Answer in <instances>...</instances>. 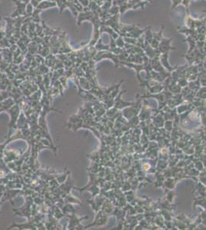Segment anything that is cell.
I'll list each match as a JSON object with an SVG mask.
<instances>
[{"instance_id": "obj_4", "label": "cell", "mask_w": 206, "mask_h": 230, "mask_svg": "<svg viewBox=\"0 0 206 230\" xmlns=\"http://www.w3.org/2000/svg\"><path fill=\"white\" fill-rule=\"evenodd\" d=\"M164 28H165V25L162 24V28H161L159 32L152 33V35H153L152 40L151 43H150V46H151L152 48H153L154 49H157L158 47H159V42H160L161 39H162V33H163Z\"/></svg>"}, {"instance_id": "obj_3", "label": "cell", "mask_w": 206, "mask_h": 230, "mask_svg": "<svg viewBox=\"0 0 206 230\" xmlns=\"http://www.w3.org/2000/svg\"><path fill=\"white\" fill-rule=\"evenodd\" d=\"M94 18V13H92L90 10H87V11H84V12H80V13L78 14V22H77V25H80L81 23L84 21H90L92 22Z\"/></svg>"}, {"instance_id": "obj_1", "label": "cell", "mask_w": 206, "mask_h": 230, "mask_svg": "<svg viewBox=\"0 0 206 230\" xmlns=\"http://www.w3.org/2000/svg\"><path fill=\"white\" fill-rule=\"evenodd\" d=\"M119 14L112 16L109 19L104 22H100V25H105L112 28L118 35L120 33V24H119ZM101 21V20H100Z\"/></svg>"}, {"instance_id": "obj_9", "label": "cell", "mask_w": 206, "mask_h": 230, "mask_svg": "<svg viewBox=\"0 0 206 230\" xmlns=\"http://www.w3.org/2000/svg\"><path fill=\"white\" fill-rule=\"evenodd\" d=\"M109 13L111 16L119 14V9H118V5H112V7L109 9Z\"/></svg>"}, {"instance_id": "obj_8", "label": "cell", "mask_w": 206, "mask_h": 230, "mask_svg": "<svg viewBox=\"0 0 206 230\" xmlns=\"http://www.w3.org/2000/svg\"><path fill=\"white\" fill-rule=\"evenodd\" d=\"M115 44H116V46L118 48H122V49H124V46H125V42H124V39H123V37H122V36H118V38H117L115 40Z\"/></svg>"}, {"instance_id": "obj_7", "label": "cell", "mask_w": 206, "mask_h": 230, "mask_svg": "<svg viewBox=\"0 0 206 230\" xmlns=\"http://www.w3.org/2000/svg\"><path fill=\"white\" fill-rule=\"evenodd\" d=\"M183 42H187L189 43L190 47H189V53H190L191 52H192V51L195 49V46H196V40L194 39L193 38L190 37V36H187V38H186L185 39Z\"/></svg>"}, {"instance_id": "obj_6", "label": "cell", "mask_w": 206, "mask_h": 230, "mask_svg": "<svg viewBox=\"0 0 206 230\" xmlns=\"http://www.w3.org/2000/svg\"><path fill=\"white\" fill-rule=\"evenodd\" d=\"M152 31L151 30V26H148L146 28H145V32H144V37H145V41L147 42H148L150 44L152 42Z\"/></svg>"}, {"instance_id": "obj_5", "label": "cell", "mask_w": 206, "mask_h": 230, "mask_svg": "<svg viewBox=\"0 0 206 230\" xmlns=\"http://www.w3.org/2000/svg\"><path fill=\"white\" fill-rule=\"evenodd\" d=\"M95 48L96 49V50H107V51H110V47L109 46H106L102 43V38H99V40L97 41V42L96 43V46Z\"/></svg>"}, {"instance_id": "obj_10", "label": "cell", "mask_w": 206, "mask_h": 230, "mask_svg": "<svg viewBox=\"0 0 206 230\" xmlns=\"http://www.w3.org/2000/svg\"><path fill=\"white\" fill-rule=\"evenodd\" d=\"M79 3L82 5V6L83 8H86L88 6V4H89L90 0H78Z\"/></svg>"}, {"instance_id": "obj_2", "label": "cell", "mask_w": 206, "mask_h": 230, "mask_svg": "<svg viewBox=\"0 0 206 230\" xmlns=\"http://www.w3.org/2000/svg\"><path fill=\"white\" fill-rule=\"evenodd\" d=\"M172 38H162L160 42H159V47H158V50L159 52H162V53H165V52H168L169 50H175L176 48L172 47L171 46V43L172 42Z\"/></svg>"}]
</instances>
